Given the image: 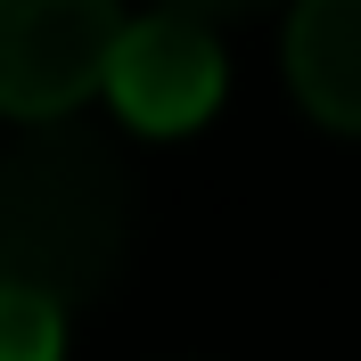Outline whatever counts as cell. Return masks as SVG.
Segmentation results:
<instances>
[{"label": "cell", "instance_id": "4", "mask_svg": "<svg viewBox=\"0 0 361 361\" xmlns=\"http://www.w3.org/2000/svg\"><path fill=\"white\" fill-rule=\"evenodd\" d=\"M288 82L329 132H361V0L288 8Z\"/></svg>", "mask_w": 361, "mask_h": 361}, {"label": "cell", "instance_id": "3", "mask_svg": "<svg viewBox=\"0 0 361 361\" xmlns=\"http://www.w3.org/2000/svg\"><path fill=\"white\" fill-rule=\"evenodd\" d=\"M107 99L132 132H197L205 115L222 107V42L189 17H140L123 25V42L107 58Z\"/></svg>", "mask_w": 361, "mask_h": 361}, {"label": "cell", "instance_id": "6", "mask_svg": "<svg viewBox=\"0 0 361 361\" xmlns=\"http://www.w3.org/2000/svg\"><path fill=\"white\" fill-rule=\"evenodd\" d=\"M164 17H189V25H230V17H255V8H271V0H157Z\"/></svg>", "mask_w": 361, "mask_h": 361}, {"label": "cell", "instance_id": "5", "mask_svg": "<svg viewBox=\"0 0 361 361\" xmlns=\"http://www.w3.org/2000/svg\"><path fill=\"white\" fill-rule=\"evenodd\" d=\"M58 353H66V312L0 288V361H58Z\"/></svg>", "mask_w": 361, "mask_h": 361}, {"label": "cell", "instance_id": "2", "mask_svg": "<svg viewBox=\"0 0 361 361\" xmlns=\"http://www.w3.org/2000/svg\"><path fill=\"white\" fill-rule=\"evenodd\" d=\"M115 42V0H0V115L66 123L90 90H107Z\"/></svg>", "mask_w": 361, "mask_h": 361}, {"label": "cell", "instance_id": "1", "mask_svg": "<svg viewBox=\"0 0 361 361\" xmlns=\"http://www.w3.org/2000/svg\"><path fill=\"white\" fill-rule=\"evenodd\" d=\"M140 189L132 164L90 123H33L0 148V288L82 312L132 255Z\"/></svg>", "mask_w": 361, "mask_h": 361}]
</instances>
